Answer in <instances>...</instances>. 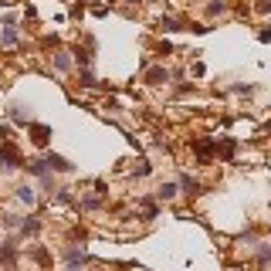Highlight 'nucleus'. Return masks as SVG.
I'll return each instance as SVG.
<instances>
[{"label": "nucleus", "instance_id": "f257e3e1", "mask_svg": "<svg viewBox=\"0 0 271 271\" xmlns=\"http://www.w3.org/2000/svg\"><path fill=\"white\" fill-rule=\"evenodd\" d=\"M27 133H31V142H34V146H48V139H51V126L31 122V126H27Z\"/></svg>", "mask_w": 271, "mask_h": 271}, {"label": "nucleus", "instance_id": "f03ea898", "mask_svg": "<svg viewBox=\"0 0 271 271\" xmlns=\"http://www.w3.org/2000/svg\"><path fill=\"white\" fill-rule=\"evenodd\" d=\"M44 163H48V170H58V173H71V163H68V159H65V156H48V159H44Z\"/></svg>", "mask_w": 271, "mask_h": 271}, {"label": "nucleus", "instance_id": "7ed1b4c3", "mask_svg": "<svg viewBox=\"0 0 271 271\" xmlns=\"http://www.w3.org/2000/svg\"><path fill=\"white\" fill-rule=\"evenodd\" d=\"M180 187H183V194H197V190H200V183H197L190 173H180Z\"/></svg>", "mask_w": 271, "mask_h": 271}, {"label": "nucleus", "instance_id": "20e7f679", "mask_svg": "<svg viewBox=\"0 0 271 271\" xmlns=\"http://www.w3.org/2000/svg\"><path fill=\"white\" fill-rule=\"evenodd\" d=\"M176 194H180V187H176V183H163V187H159V200H173Z\"/></svg>", "mask_w": 271, "mask_h": 271}, {"label": "nucleus", "instance_id": "39448f33", "mask_svg": "<svg viewBox=\"0 0 271 271\" xmlns=\"http://www.w3.org/2000/svg\"><path fill=\"white\" fill-rule=\"evenodd\" d=\"M27 173H34V176H48L51 170H48V163H44V159H38V163H31V166H27Z\"/></svg>", "mask_w": 271, "mask_h": 271}, {"label": "nucleus", "instance_id": "423d86ee", "mask_svg": "<svg viewBox=\"0 0 271 271\" xmlns=\"http://www.w3.org/2000/svg\"><path fill=\"white\" fill-rule=\"evenodd\" d=\"M166 78H170V71H166V68H153V71H149V81H153V85H163Z\"/></svg>", "mask_w": 271, "mask_h": 271}, {"label": "nucleus", "instance_id": "0eeeda50", "mask_svg": "<svg viewBox=\"0 0 271 271\" xmlns=\"http://www.w3.org/2000/svg\"><path fill=\"white\" fill-rule=\"evenodd\" d=\"M17 200H24V203H34L38 197H34V190H31V187H17Z\"/></svg>", "mask_w": 271, "mask_h": 271}, {"label": "nucleus", "instance_id": "6e6552de", "mask_svg": "<svg viewBox=\"0 0 271 271\" xmlns=\"http://www.w3.org/2000/svg\"><path fill=\"white\" fill-rule=\"evenodd\" d=\"M20 231H24V234H34V231H38V220H34V217H24V220H20Z\"/></svg>", "mask_w": 271, "mask_h": 271}, {"label": "nucleus", "instance_id": "1a4fd4ad", "mask_svg": "<svg viewBox=\"0 0 271 271\" xmlns=\"http://www.w3.org/2000/svg\"><path fill=\"white\" fill-rule=\"evenodd\" d=\"M159 31L173 34V31H180V24H176V20H170V17H163V20H159Z\"/></svg>", "mask_w": 271, "mask_h": 271}, {"label": "nucleus", "instance_id": "9d476101", "mask_svg": "<svg viewBox=\"0 0 271 271\" xmlns=\"http://www.w3.org/2000/svg\"><path fill=\"white\" fill-rule=\"evenodd\" d=\"M55 68H61V71H65V68H71V61H68V55H65V51H58V55H55Z\"/></svg>", "mask_w": 271, "mask_h": 271}, {"label": "nucleus", "instance_id": "9b49d317", "mask_svg": "<svg viewBox=\"0 0 271 271\" xmlns=\"http://www.w3.org/2000/svg\"><path fill=\"white\" fill-rule=\"evenodd\" d=\"M220 156H224V159L234 156V139H224V142H220Z\"/></svg>", "mask_w": 271, "mask_h": 271}, {"label": "nucleus", "instance_id": "f8f14e48", "mask_svg": "<svg viewBox=\"0 0 271 271\" xmlns=\"http://www.w3.org/2000/svg\"><path fill=\"white\" fill-rule=\"evenodd\" d=\"M3 44H17V31H14V27L3 31Z\"/></svg>", "mask_w": 271, "mask_h": 271}, {"label": "nucleus", "instance_id": "ddd939ff", "mask_svg": "<svg viewBox=\"0 0 271 271\" xmlns=\"http://www.w3.org/2000/svg\"><path fill=\"white\" fill-rule=\"evenodd\" d=\"M55 200H58V203H71V194H68V190H58Z\"/></svg>", "mask_w": 271, "mask_h": 271}, {"label": "nucleus", "instance_id": "4468645a", "mask_svg": "<svg viewBox=\"0 0 271 271\" xmlns=\"http://www.w3.org/2000/svg\"><path fill=\"white\" fill-rule=\"evenodd\" d=\"M224 7H227V3H224V0H217V3H210V7H207V14H220Z\"/></svg>", "mask_w": 271, "mask_h": 271}, {"label": "nucleus", "instance_id": "2eb2a0df", "mask_svg": "<svg viewBox=\"0 0 271 271\" xmlns=\"http://www.w3.org/2000/svg\"><path fill=\"white\" fill-rule=\"evenodd\" d=\"M81 85H85V88H92V85H95V78L88 75V71H81Z\"/></svg>", "mask_w": 271, "mask_h": 271}, {"label": "nucleus", "instance_id": "dca6fc26", "mask_svg": "<svg viewBox=\"0 0 271 271\" xmlns=\"http://www.w3.org/2000/svg\"><path fill=\"white\" fill-rule=\"evenodd\" d=\"M0 142H10V126H0Z\"/></svg>", "mask_w": 271, "mask_h": 271}]
</instances>
